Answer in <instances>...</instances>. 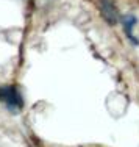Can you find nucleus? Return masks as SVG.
<instances>
[{
    "label": "nucleus",
    "instance_id": "1",
    "mask_svg": "<svg viewBox=\"0 0 139 147\" xmlns=\"http://www.w3.org/2000/svg\"><path fill=\"white\" fill-rule=\"evenodd\" d=\"M2 89H3L2 102L6 105V108L11 113L17 114L24 108V97L20 94L19 88H16V86H2Z\"/></svg>",
    "mask_w": 139,
    "mask_h": 147
},
{
    "label": "nucleus",
    "instance_id": "2",
    "mask_svg": "<svg viewBox=\"0 0 139 147\" xmlns=\"http://www.w3.org/2000/svg\"><path fill=\"white\" fill-rule=\"evenodd\" d=\"M99 9L102 17L106 20V24L109 25H116L119 22V11H117L116 5L111 0H99Z\"/></svg>",
    "mask_w": 139,
    "mask_h": 147
},
{
    "label": "nucleus",
    "instance_id": "3",
    "mask_svg": "<svg viewBox=\"0 0 139 147\" xmlns=\"http://www.w3.org/2000/svg\"><path fill=\"white\" fill-rule=\"evenodd\" d=\"M136 24H138V17L133 16V14H127L122 17V28H124V33L128 36V39L131 41V42L134 44H139V41L136 39V36H134L133 30L136 28Z\"/></svg>",
    "mask_w": 139,
    "mask_h": 147
},
{
    "label": "nucleus",
    "instance_id": "4",
    "mask_svg": "<svg viewBox=\"0 0 139 147\" xmlns=\"http://www.w3.org/2000/svg\"><path fill=\"white\" fill-rule=\"evenodd\" d=\"M2 99H3V89H2V86H0V102H2Z\"/></svg>",
    "mask_w": 139,
    "mask_h": 147
}]
</instances>
